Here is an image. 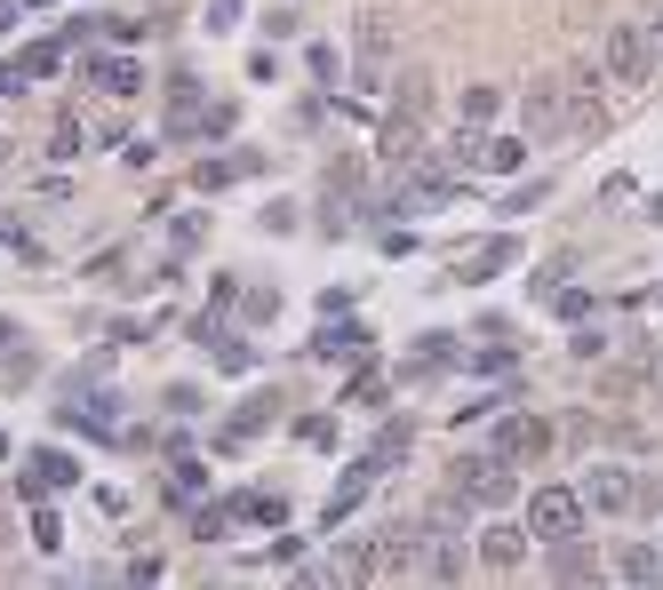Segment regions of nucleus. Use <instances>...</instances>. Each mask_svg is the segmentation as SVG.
<instances>
[{"instance_id": "4be33fe9", "label": "nucleus", "mask_w": 663, "mask_h": 590, "mask_svg": "<svg viewBox=\"0 0 663 590\" xmlns=\"http://www.w3.org/2000/svg\"><path fill=\"white\" fill-rule=\"evenodd\" d=\"M368 455H376V463L392 471V463H400V455H408V423H392V431H384V439L368 447Z\"/></svg>"}, {"instance_id": "a211bd4d", "label": "nucleus", "mask_w": 663, "mask_h": 590, "mask_svg": "<svg viewBox=\"0 0 663 590\" xmlns=\"http://www.w3.org/2000/svg\"><path fill=\"white\" fill-rule=\"evenodd\" d=\"M392 104H400V112H432V81H424V73H400Z\"/></svg>"}, {"instance_id": "9b49d317", "label": "nucleus", "mask_w": 663, "mask_h": 590, "mask_svg": "<svg viewBox=\"0 0 663 590\" xmlns=\"http://www.w3.org/2000/svg\"><path fill=\"white\" fill-rule=\"evenodd\" d=\"M527 543H536V535H527V527H512V518H495V527L480 535V559H488L495 575H512V567L527 559Z\"/></svg>"}, {"instance_id": "6e6552de", "label": "nucleus", "mask_w": 663, "mask_h": 590, "mask_svg": "<svg viewBox=\"0 0 663 590\" xmlns=\"http://www.w3.org/2000/svg\"><path fill=\"white\" fill-rule=\"evenodd\" d=\"M520 120H527V136H559V128H568V88H559V81L520 88Z\"/></svg>"}, {"instance_id": "39448f33", "label": "nucleus", "mask_w": 663, "mask_h": 590, "mask_svg": "<svg viewBox=\"0 0 663 590\" xmlns=\"http://www.w3.org/2000/svg\"><path fill=\"white\" fill-rule=\"evenodd\" d=\"M416 152H424V112H392L376 120V168H416Z\"/></svg>"}, {"instance_id": "0eeeda50", "label": "nucleus", "mask_w": 663, "mask_h": 590, "mask_svg": "<svg viewBox=\"0 0 663 590\" xmlns=\"http://www.w3.org/2000/svg\"><path fill=\"white\" fill-rule=\"evenodd\" d=\"M495 455H512V463L552 455V423L544 415H504V423H495Z\"/></svg>"}, {"instance_id": "f3484780", "label": "nucleus", "mask_w": 663, "mask_h": 590, "mask_svg": "<svg viewBox=\"0 0 663 590\" xmlns=\"http://www.w3.org/2000/svg\"><path fill=\"white\" fill-rule=\"evenodd\" d=\"M495 112H504V96H495L488 81H480V88H463V120H472V128H488Z\"/></svg>"}, {"instance_id": "c85d7f7f", "label": "nucleus", "mask_w": 663, "mask_h": 590, "mask_svg": "<svg viewBox=\"0 0 663 590\" xmlns=\"http://www.w3.org/2000/svg\"><path fill=\"white\" fill-rule=\"evenodd\" d=\"M0 160H9V144H0Z\"/></svg>"}, {"instance_id": "7ed1b4c3", "label": "nucleus", "mask_w": 663, "mask_h": 590, "mask_svg": "<svg viewBox=\"0 0 663 590\" xmlns=\"http://www.w3.org/2000/svg\"><path fill=\"white\" fill-rule=\"evenodd\" d=\"M448 168H472V176H520V168H527V144H520V136H488V128L463 120V128L448 136Z\"/></svg>"}, {"instance_id": "a878e982", "label": "nucleus", "mask_w": 663, "mask_h": 590, "mask_svg": "<svg viewBox=\"0 0 663 590\" xmlns=\"http://www.w3.org/2000/svg\"><path fill=\"white\" fill-rule=\"evenodd\" d=\"M296 439H312V447H328V439H336V423H328V415H304V423H296Z\"/></svg>"}, {"instance_id": "1a4fd4ad", "label": "nucleus", "mask_w": 663, "mask_h": 590, "mask_svg": "<svg viewBox=\"0 0 663 590\" xmlns=\"http://www.w3.org/2000/svg\"><path fill=\"white\" fill-rule=\"evenodd\" d=\"M73 479H81V463L56 455V447H32V455H24V495H32V503H41V495H64Z\"/></svg>"}, {"instance_id": "2eb2a0df", "label": "nucleus", "mask_w": 663, "mask_h": 590, "mask_svg": "<svg viewBox=\"0 0 663 590\" xmlns=\"http://www.w3.org/2000/svg\"><path fill=\"white\" fill-rule=\"evenodd\" d=\"M248 168H264L256 152H240V160H201V168H192V184H201V192H224L232 176H248Z\"/></svg>"}, {"instance_id": "393cba45", "label": "nucleus", "mask_w": 663, "mask_h": 590, "mask_svg": "<svg viewBox=\"0 0 663 590\" xmlns=\"http://www.w3.org/2000/svg\"><path fill=\"white\" fill-rule=\"evenodd\" d=\"M73 144H81V120H73V112H64V120L49 128V152H73Z\"/></svg>"}, {"instance_id": "ddd939ff", "label": "nucleus", "mask_w": 663, "mask_h": 590, "mask_svg": "<svg viewBox=\"0 0 663 590\" xmlns=\"http://www.w3.org/2000/svg\"><path fill=\"white\" fill-rule=\"evenodd\" d=\"M88 81L105 88V96H120V104H128V96L145 88V73H137V64H128V56H96V64H88Z\"/></svg>"}, {"instance_id": "f257e3e1", "label": "nucleus", "mask_w": 663, "mask_h": 590, "mask_svg": "<svg viewBox=\"0 0 663 590\" xmlns=\"http://www.w3.org/2000/svg\"><path fill=\"white\" fill-rule=\"evenodd\" d=\"M512 487H520L512 455H456L448 463V503H463V511H504Z\"/></svg>"}, {"instance_id": "9d476101", "label": "nucleus", "mask_w": 663, "mask_h": 590, "mask_svg": "<svg viewBox=\"0 0 663 590\" xmlns=\"http://www.w3.org/2000/svg\"><path fill=\"white\" fill-rule=\"evenodd\" d=\"M392 41H400V32H392V17H360V32H352V56H360V88H376V64L392 56Z\"/></svg>"}, {"instance_id": "bb28decb", "label": "nucleus", "mask_w": 663, "mask_h": 590, "mask_svg": "<svg viewBox=\"0 0 663 590\" xmlns=\"http://www.w3.org/2000/svg\"><path fill=\"white\" fill-rule=\"evenodd\" d=\"M9 24H17V0H0V32H9Z\"/></svg>"}, {"instance_id": "6ab92c4d", "label": "nucleus", "mask_w": 663, "mask_h": 590, "mask_svg": "<svg viewBox=\"0 0 663 590\" xmlns=\"http://www.w3.org/2000/svg\"><path fill=\"white\" fill-rule=\"evenodd\" d=\"M201 487H208V479H201V463H177V471H169V503H192Z\"/></svg>"}, {"instance_id": "4468645a", "label": "nucleus", "mask_w": 663, "mask_h": 590, "mask_svg": "<svg viewBox=\"0 0 663 590\" xmlns=\"http://www.w3.org/2000/svg\"><path fill=\"white\" fill-rule=\"evenodd\" d=\"M552 575H559V582H600V559L584 550V535H576V543H552Z\"/></svg>"}, {"instance_id": "412c9836", "label": "nucleus", "mask_w": 663, "mask_h": 590, "mask_svg": "<svg viewBox=\"0 0 663 590\" xmlns=\"http://www.w3.org/2000/svg\"><path fill=\"white\" fill-rule=\"evenodd\" d=\"M360 343H368V335H360V328H328V335H320V352H328V360H352V352H360Z\"/></svg>"}, {"instance_id": "423d86ee", "label": "nucleus", "mask_w": 663, "mask_h": 590, "mask_svg": "<svg viewBox=\"0 0 663 590\" xmlns=\"http://www.w3.org/2000/svg\"><path fill=\"white\" fill-rule=\"evenodd\" d=\"M591 511H616V518H632L655 503V487H640V479H623V471H591V487H584Z\"/></svg>"}, {"instance_id": "f03ea898", "label": "nucleus", "mask_w": 663, "mask_h": 590, "mask_svg": "<svg viewBox=\"0 0 663 590\" xmlns=\"http://www.w3.org/2000/svg\"><path fill=\"white\" fill-rule=\"evenodd\" d=\"M655 56H663V41H655V24H640V17H623L608 32V49H600V64H608L616 88H648L655 81Z\"/></svg>"}, {"instance_id": "b1692460", "label": "nucleus", "mask_w": 663, "mask_h": 590, "mask_svg": "<svg viewBox=\"0 0 663 590\" xmlns=\"http://www.w3.org/2000/svg\"><path fill=\"white\" fill-rule=\"evenodd\" d=\"M32 543L56 550V543H64V518H56V511H41V518H32Z\"/></svg>"}, {"instance_id": "dca6fc26", "label": "nucleus", "mask_w": 663, "mask_h": 590, "mask_svg": "<svg viewBox=\"0 0 663 590\" xmlns=\"http://www.w3.org/2000/svg\"><path fill=\"white\" fill-rule=\"evenodd\" d=\"M616 575H623V582H663V559H655L648 543H632V550L616 559Z\"/></svg>"}, {"instance_id": "f8f14e48", "label": "nucleus", "mask_w": 663, "mask_h": 590, "mask_svg": "<svg viewBox=\"0 0 663 590\" xmlns=\"http://www.w3.org/2000/svg\"><path fill=\"white\" fill-rule=\"evenodd\" d=\"M504 264H512V239H472V248L456 256V280H495Z\"/></svg>"}, {"instance_id": "aec40b11", "label": "nucleus", "mask_w": 663, "mask_h": 590, "mask_svg": "<svg viewBox=\"0 0 663 590\" xmlns=\"http://www.w3.org/2000/svg\"><path fill=\"white\" fill-rule=\"evenodd\" d=\"M56 64H64V49H56V41H41V49H24V81H49V73H56Z\"/></svg>"}, {"instance_id": "cd10ccee", "label": "nucleus", "mask_w": 663, "mask_h": 590, "mask_svg": "<svg viewBox=\"0 0 663 590\" xmlns=\"http://www.w3.org/2000/svg\"><path fill=\"white\" fill-rule=\"evenodd\" d=\"M648 224H663V192H655V200H648Z\"/></svg>"}, {"instance_id": "20e7f679", "label": "nucleus", "mask_w": 663, "mask_h": 590, "mask_svg": "<svg viewBox=\"0 0 663 590\" xmlns=\"http://www.w3.org/2000/svg\"><path fill=\"white\" fill-rule=\"evenodd\" d=\"M584 518H591L584 495H568V487H536V503H527V535H536V543H576Z\"/></svg>"}, {"instance_id": "5701e85b", "label": "nucleus", "mask_w": 663, "mask_h": 590, "mask_svg": "<svg viewBox=\"0 0 663 590\" xmlns=\"http://www.w3.org/2000/svg\"><path fill=\"white\" fill-rule=\"evenodd\" d=\"M232 535V511H201L192 518V543H224Z\"/></svg>"}]
</instances>
